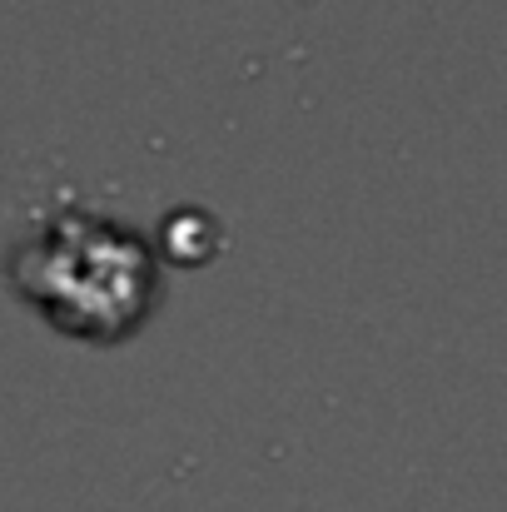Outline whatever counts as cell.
Masks as SVG:
<instances>
[{
  "mask_svg": "<svg viewBox=\"0 0 507 512\" xmlns=\"http://www.w3.org/2000/svg\"><path fill=\"white\" fill-rule=\"evenodd\" d=\"M5 279L50 329L90 343L130 339L160 299L155 249L95 209L45 214L5 254Z\"/></svg>",
  "mask_w": 507,
  "mask_h": 512,
  "instance_id": "obj_1",
  "label": "cell"
}]
</instances>
